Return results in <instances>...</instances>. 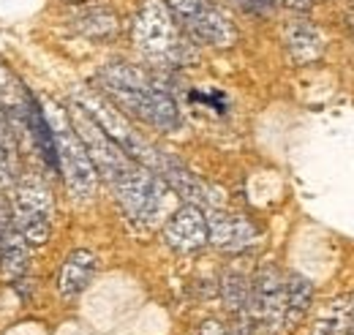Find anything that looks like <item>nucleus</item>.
<instances>
[{
	"label": "nucleus",
	"mask_w": 354,
	"mask_h": 335,
	"mask_svg": "<svg viewBox=\"0 0 354 335\" xmlns=\"http://www.w3.org/2000/svg\"><path fill=\"white\" fill-rule=\"evenodd\" d=\"M313 305V284L306 275L292 273L283 284V330H295Z\"/></svg>",
	"instance_id": "14"
},
{
	"label": "nucleus",
	"mask_w": 354,
	"mask_h": 335,
	"mask_svg": "<svg viewBox=\"0 0 354 335\" xmlns=\"http://www.w3.org/2000/svg\"><path fill=\"white\" fill-rule=\"evenodd\" d=\"M131 36L142 57L156 69H177L196 57L185 30L177 25L164 0H145L139 6Z\"/></svg>",
	"instance_id": "2"
},
{
	"label": "nucleus",
	"mask_w": 354,
	"mask_h": 335,
	"mask_svg": "<svg viewBox=\"0 0 354 335\" xmlns=\"http://www.w3.org/2000/svg\"><path fill=\"white\" fill-rule=\"evenodd\" d=\"M95 267H98L95 253L88 251V248H77V251L68 253L63 267H60V275H57L60 294L71 300V297L85 292L90 287V281H93V275H95Z\"/></svg>",
	"instance_id": "11"
},
{
	"label": "nucleus",
	"mask_w": 354,
	"mask_h": 335,
	"mask_svg": "<svg viewBox=\"0 0 354 335\" xmlns=\"http://www.w3.org/2000/svg\"><path fill=\"white\" fill-rule=\"evenodd\" d=\"M0 229H3V224H0Z\"/></svg>",
	"instance_id": "23"
},
{
	"label": "nucleus",
	"mask_w": 354,
	"mask_h": 335,
	"mask_svg": "<svg viewBox=\"0 0 354 335\" xmlns=\"http://www.w3.org/2000/svg\"><path fill=\"white\" fill-rule=\"evenodd\" d=\"M188 39L207 46H232L237 28L213 0H164Z\"/></svg>",
	"instance_id": "5"
},
{
	"label": "nucleus",
	"mask_w": 354,
	"mask_h": 335,
	"mask_svg": "<svg viewBox=\"0 0 354 335\" xmlns=\"http://www.w3.org/2000/svg\"><path fill=\"white\" fill-rule=\"evenodd\" d=\"M68 22L80 36L93 39V42H104L118 33V14L112 11V6H106L101 0L77 3L68 14Z\"/></svg>",
	"instance_id": "9"
},
{
	"label": "nucleus",
	"mask_w": 354,
	"mask_h": 335,
	"mask_svg": "<svg viewBox=\"0 0 354 335\" xmlns=\"http://www.w3.org/2000/svg\"><path fill=\"white\" fill-rule=\"evenodd\" d=\"M196 335H229L226 333V327H223L221 322H216V319H207L202 327H199V333Z\"/></svg>",
	"instance_id": "19"
},
{
	"label": "nucleus",
	"mask_w": 354,
	"mask_h": 335,
	"mask_svg": "<svg viewBox=\"0 0 354 335\" xmlns=\"http://www.w3.org/2000/svg\"><path fill=\"white\" fill-rule=\"evenodd\" d=\"M66 3H71V6H77V3H85V0H66Z\"/></svg>",
	"instance_id": "22"
},
{
	"label": "nucleus",
	"mask_w": 354,
	"mask_h": 335,
	"mask_svg": "<svg viewBox=\"0 0 354 335\" xmlns=\"http://www.w3.org/2000/svg\"><path fill=\"white\" fill-rule=\"evenodd\" d=\"M283 39H286V52L289 57L297 63V66H306L322 57L324 52V42H322V33L310 25L308 19H292L283 30Z\"/></svg>",
	"instance_id": "13"
},
{
	"label": "nucleus",
	"mask_w": 354,
	"mask_h": 335,
	"mask_svg": "<svg viewBox=\"0 0 354 335\" xmlns=\"http://www.w3.org/2000/svg\"><path fill=\"white\" fill-rule=\"evenodd\" d=\"M346 325H349V314H344L338 305L316 325V330L310 335H344L346 333Z\"/></svg>",
	"instance_id": "17"
},
{
	"label": "nucleus",
	"mask_w": 354,
	"mask_h": 335,
	"mask_svg": "<svg viewBox=\"0 0 354 335\" xmlns=\"http://www.w3.org/2000/svg\"><path fill=\"white\" fill-rule=\"evenodd\" d=\"M234 3L248 14H270L275 8V0H234Z\"/></svg>",
	"instance_id": "18"
},
{
	"label": "nucleus",
	"mask_w": 354,
	"mask_h": 335,
	"mask_svg": "<svg viewBox=\"0 0 354 335\" xmlns=\"http://www.w3.org/2000/svg\"><path fill=\"white\" fill-rule=\"evenodd\" d=\"M17 177V134L0 107V188L11 191Z\"/></svg>",
	"instance_id": "16"
},
{
	"label": "nucleus",
	"mask_w": 354,
	"mask_h": 335,
	"mask_svg": "<svg viewBox=\"0 0 354 335\" xmlns=\"http://www.w3.org/2000/svg\"><path fill=\"white\" fill-rule=\"evenodd\" d=\"M11 224L28 246H44L52 235V194L39 174H22L11 185Z\"/></svg>",
	"instance_id": "3"
},
{
	"label": "nucleus",
	"mask_w": 354,
	"mask_h": 335,
	"mask_svg": "<svg viewBox=\"0 0 354 335\" xmlns=\"http://www.w3.org/2000/svg\"><path fill=\"white\" fill-rule=\"evenodd\" d=\"M52 131H55V147H57V167H60L66 185H68V194L77 202H88V199H93V194L98 188V172L90 161L82 139L71 128V120H68L66 112H60L55 118Z\"/></svg>",
	"instance_id": "4"
},
{
	"label": "nucleus",
	"mask_w": 354,
	"mask_h": 335,
	"mask_svg": "<svg viewBox=\"0 0 354 335\" xmlns=\"http://www.w3.org/2000/svg\"><path fill=\"white\" fill-rule=\"evenodd\" d=\"M248 314L251 322L267 333H275L283 325V278L272 264H265L251 281Z\"/></svg>",
	"instance_id": "6"
},
{
	"label": "nucleus",
	"mask_w": 354,
	"mask_h": 335,
	"mask_svg": "<svg viewBox=\"0 0 354 335\" xmlns=\"http://www.w3.org/2000/svg\"><path fill=\"white\" fill-rule=\"evenodd\" d=\"M30 264V246L28 240L19 235V229L14 224H3L0 229V270L3 278L17 284Z\"/></svg>",
	"instance_id": "12"
},
{
	"label": "nucleus",
	"mask_w": 354,
	"mask_h": 335,
	"mask_svg": "<svg viewBox=\"0 0 354 335\" xmlns=\"http://www.w3.org/2000/svg\"><path fill=\"white\" fill-rule=\"evenodd\" d=\"M344 335H354V314L349 316V325H346V333Z\"/></svg>",
	"instance_id": "21"
},
{
	"label": "nucleus",
	"mask_w": 354,
	"mask_h": 335,
	"mask_svg": "<svg viewBox=\"0 0 354 335\" xmlns=\"http://www.w3.org/2000/svg\"><path fill=\"white\" fill-rule=\"evenodd\" d=\"M25 126H28L30 142L39 150V156H41V161L46 164V169L55 172V174H60L57 147H55V131H52V123H49L46 112L41 109V104L33 96H25Z\"/></svg>",
	"instance_id": "10"
},
{
	"label": "nucleus",
	"mask_w": 354,
	"mask_h": 335,
	"mask_svg": "<svg viewBox=\"0 0 354 335\" xmlns=\"http://www.w3.org/2000/svg\"><path fill=\"white\" fill-rule=\"evenodd\" d=\"M281 3L289 6V8H295V11H306V8H310L313 0H281Z\"/></svg>",
	"instance_id": "20"
},
{
	"label": "nucleus",
	"mask_w": 354,
	"mask_h": 335,
	"mask_svg": "<svg viewBox=\"0 0 354 335\" xmlns=\"http://www.w3.org/2000/svg\"><path fill=\"white\" fill-rule=\"evenodd\" d=\"M221 294L226 308L237 316V322H251L248 314V294H251V284L240 270H226L221 278Z\"/></svg>",
	"instance_id": "15"
},
{
	"label": "nucleus",
	"mask_w": 354,
	"mask_h": 335,
	"mask_svg": "<svg viewBox=\"0 0 354 335\" xmlns=\"http://www.w3.org/2000/svg\"><path fill=\"white\" fill-rule=\"evenodd\" d=\"M164 243L180 253L199 251L207 246V218L199 205H183L164 224Z\"/></svg>",
	"instance_id": "8"
},
{
	"label": "nucleus",
	"mask_w": 354,
	"mask_h": 335,
	"mask_svg": "<svg viewBox=\"0 0 354 335\" xmlns=\"http://www.w3.org/2000/svg\"><path fill=\"white\" fill-rule=\"evenodd\" d=\"M207 243L216 246L218 251L243 253L251 251L259 243V229L254 221H248L240 212H226V210H207Z\"/></svg>",
	"instance_id": "7"
},
{
	"label": "nucleus",
	"mask_w": 354,
	"mask_h": 335,
	"mask_svg": "<svg viewBox=\"0 0 354 335\" xmlns=\"http://www.w3.org/2000/svg\"><path fill=\"white\" fill-rule=\"evenodd\" d=\"M95 90L106 96L123 115L136 118L158 131L180 128V107L175 90L161 71L131 63H109L98 71Z\"/></svg>",
	"instance_id": "1"
}]
</instances>
